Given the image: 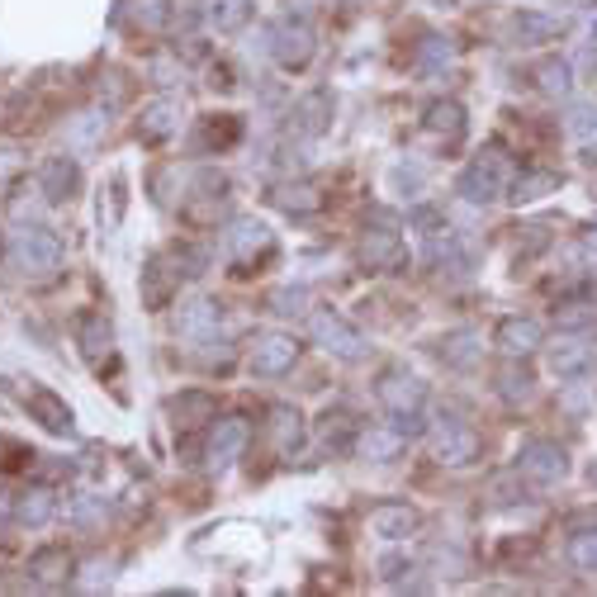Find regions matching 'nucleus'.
<instances>
[{"label": "nucleus", "mask_w": 597, "mask_h": 597, "mask_svg": "<svg viewBox=\"0 0 597 597\" xmlns=\"http://www.w3.org/2000/svg\"><path fill=\"white\" fill-rule=\"evenodd\" d=\"M214 327H218V304H209V299H199V304H190L181 313L185 337H204V332H214Z\"/></svg>", "instance_id": "nucleus-40"}, {"label": "nucleus", "mask_w": 597, "mask_h": 597, "mask_svg": "<svg viewBox=\"0 0 597 597\" xmlns=\"http://www.w3.org/2000/svg\"><path fill=\"white\" fill-rule=\"evenodd\" d=\"M313 53H318V38H313V29L304 19H280L271 29V57L285 72H304L313 62Z\"/></svg>", "instance_id": "nucleus-3"}, {"label": "nucleus", "mask_w": 597, "mask_h": 597, "mask_svg": "<svg viewBox=\"0 0 597 597\" xmlns=\"http://www.w3.org/2000/svg\"><path fill=\"white\" fill-rule=\"evenodd\" d=\"M171 261H176V271L181 275H199L204 266H209V252H204V247H181Z\"/></svg>", "instance_id": "nucleus-43"}, {"label": "nucleus", "mask_w": 597, "mask_h": 597, "mask_svg": "<svg viewBox=\"0 0 597 597\" xmlns=\"http://www.w3.org/2000/svg\"><path fill=\"white\" fill-rule=\"evenodd\" d=\"M451 57H455V48L446 43V38H422V48H417V72H427V76L446 72Z\"/></svg>", "instance_id": "nucleus-38"}, {"label": "nucleus", "mask_w": 597, "mask_h": 597, "mask_svg": "<svg viewBox=\"0 0 597 597\" xmlns=\"http://www.w3.org/2000/svg\"><path fill=\"white\" fill-rule=\"evenodd\" d=\"M247 441H252V427L242 422V417H223V422H214V432H209V446H204V455H209V465H233L237 455L247 451Z\"/></svg>", "instance_id": "nucleus-14"}, {"label": "nucleus", "mask_w": 597, "mask_h": 597, "mask_svg": "<svg viewBox=\"0 0 597 597\" xmlns=\"http://www.w3.org/2000/svg\"><path fill=\"white\" fill-rule=\"evenodd\" d=\"M53 512H57V498L48 489H29L15 503V517L24 526H48V522H53Z\"/></svg>", "instance_id": "nucleus-32"}, {"label": "nucleus", "mask_w": 597, "mask_h": 597, "mask_svg": "<svg viewBox=\"0 0 597 597\" xmlns=\"http://www.w3.org/2000/svg\"><path fill=\"white\" fill-rule=\"evenodd\" d=\"M517 474H526V479L541 484V489L564 484V474H569V455H564V446H555V441H526L522 451H517Z\"/></svg>", "instance_id": "nucleus-6"}, {"label": "nucleus", "mask_w": 597, "mask_h": 597, "mask_svg": "<svg viewBox=\"0 0 597 597\" xmlns=\"http://www.w3.org/2000/svg\"><path fill=\"white\" fill-rule=\"evenodd\" d=\"M275 204L285 209V214H294V218H308V214H323V190L318 185H308V181H285V185H275Z\"/></svg>", "instance_id": "nucleus-25"}, {"label": "nucleus", "mask_w": 597, "mask_h": 597, "mask_svg": "<svg viewBox=\"0 0 597 597\" xmlns=\"http://www.w3.org/2000/svg\"><path fill=\"white\" fill-rule=\"evenodd\" d=\"M417 507L413 503H380L375 512H370V531L380 536V541H408L417 531Z\"/></svg>", "instance_id": "nucleus-18"}, {"label": "nucleus", "mask_w": 597, "mask_h": 597, "mask_svg": "<svg viewBox=\"0 0 597 597\" xmlns=\"http://www.w3.org/2000/svg\"><path fill=\"white\" fill-rule=\"evenodd\" d=\"M176 261H166V256H152L143 271V304L147 308H166L171 304V294L181 285V271H171Z\"/></svg>", "instance_id": "nucleus-22"}, {"label": "nucleus", "mask_w": 597, "mask_h": 597, "mask_svg": "<svg viewBox=\"0 0 597 597\" xmlns=\"http://www.w3.org/2000/svg\"><path fill=\"white\" fill-rule=\"evenodd\" d=\"M105 91H109V105H119V100H124V76L109 72L105 81H100V95H105Z\"/></svg>", "instance_id": "nucleus-46"}, {"label": "nucleus", "mask_w": 597, "mask_h": 597, "mask_svg": "<svg viewBox=\"0 0 597 597\" xmlns=\"http://www.w3.org/2000/svg\"><path fill=\"white\" fill-rule=\"evenodd\" d=\"M209 19H214L223 34H237V29L252 19V5H247V0H214V5H209Z\"/></svg>", "instance_id": "nucleus-39"}, {"label": "nucleus", "mask_w": 597, "mask_h": 597, "mask_svg": "<svg viewBox=\"0 0 597 597\" xmlns=\"http://www.w3.org/2000/svg\"><path fill=\"white\" fill-rule=\"evenodd\" d=\"M318 436H323L327 455H346V451H356V436H361V427H356V417L346 413V408H327Z\"/></svg>", "instance_id": "nucleus-26"}, {"label": "nucleus", "mask_w": 597, "mask_h": 597, "mask_svg": "<svg viewBox=\"0 0 597 597\" xmlns=\"http://www.w3.org/2000/svg\"><path fill=\"white\" fill-rule=\"evenodd\" d=\"M422 124H427V133H432V138L460 143V138H465V109L455 105V100H432V105H427V119H422Z\"/></svg>", "instance_id": "nucleus-28"}, {"label": "nucleus", "mask_w": 597, "mask_h": 597, "mask_svg": "<svg viewBox=\"0 0 597 597\" xmlns=\"http://www.w3.org/2000/svg\"><path fill=\"white\" fill-rule=\"evenodd\" d=\"M76 342L86 351V361H100L114 351V327H109L105 313H81L76 318Z\"/></svg>", "instance_id": "nucleus-27"}, {"label": "nucleus", "mask_w": 597, "mask_h": 597, "mask_svg": "<svg viewBox=\"0 0 597 597\" xmlns=\"http://www.w3.org/2000/svg\"><path fill=\"white\" fill-rule=\"evenodd\" d=\"M408 218H413L417 228H432V237H436V233H446V218L436 214V209H427V204H422V209H413Z\"/></svg>", "instance_id": "nucleus-45"}, {"label": "nucleus", "mask_w": 597, "mask_h": 597, "mask_svg": "<svg viewBox=\"0 0 597 597\" xmlns=\"http://www.w3.org/2000/svg\"><path fill=\"white\" fill-rule=\"evenodd\" d=\"M569 564L583 569V574H597V526L588 531H574L569 536Z\"/></svg>", "instance_id": "nucleus-37"}, {"label": "nucleus", "mask_w": 597, "mask_h": 597, "mask_svg": "<svg viewBox=\"0 0 597 597\" xmlns=\"http://www.w3.org/2000/svg\"><path fill=\"white\" fill-rule=\"evenodd\" d=\"M337 5H370V0H337Z\"/></svg>", "instance_id": "nucleus-49"}, {"label": "nucleus", "mask_w": 597, "mask_h": 597, "mask_svg": "<svg viewBox=\"0 0 597 597\" xmlns=\"http://www.w3.org/2000/svg\"><path fill=\"white\" fill-rule=\"evenodd\" d=\"M432 451L441 465H474L479 451H484V441H479V432L465 427L460 417L441 413V422H436V432H432Z\"/></svg>", "instance_id": "nucleus-4"}, {"label": "nucleus", "mask_w": 597, "mask_h": 597, "mask_svg": "<svg viewBox=\"0 0 597 597\" xmlns=\"http://www.w3.org/2000/svg\"><path fill=\"white\" fill-rule=\"evenodd\" d=\"M171 413L181 417L185 427H199V422H214V413H218V403L204 389H185L176 403H171Z\"/></svg>", "instance_id": "nucleus-31"}, {"label": "nucleus", "mask_w": 597, "mask_h": 597, "mask_svg": "<svg viewBox=\"0 0 597 597\" xmlns=\"http://www.w3.org/2000/svg\"><path fill=\"white\" fill-rule=\"evenodd\" d=\"M436 356H441V365H451V370H470V365H479V356H484V337H479L474 327L446 332V337L436 342Z\"/></svg>", "instance_id": "nucleus-20"}, {"label": "nucleus", "mask_w": 597, "mask_h": 597, "mask_svg": "<svg viewBox=\"0 0 597 597\" xmlns=\"http://www.w3.org/2000/svg\"><path fill=\"white\" fill-rule=\"evenodd\" d=\"M332 109H337V100H332V91H308L299 105H294L290 124L299 138H323L327 128H332Z\"/></svg>", "instance_id": "nucleus-16"}, {"label": "nucleus", "mask_w": 597, "mask_h": 597, "mask_svg": "<svg viewBox=\"0 0 597 597\" xmlns=\"http://www.w3.org/2000/svg\"><path fill=\"white\" fill-rule=\"evenodd\" d=\"M365 271H380V275H398L408 266V247H403V237L389 233V228H370L361 237V247H356Z\"/></svg>", "instance_id": "nucleus-8"}, {"label": "nucleus", "mask_w": 597, "mask_h": 597, "mask_svg": "<svg viewBox=\"0 0 597 597\" xmlns=\"http://www.w3.org/2000/svg\"><path fill=\"white\" fill-rule=\"evenodd\" d=\"M569 133L583 138V143H593V138H597V105H588V100L574 105V114H569Z\"/></svg>", "instance_id": "nucleus-41"}, {"label": "nucleus", "mask_w": 597, "mask_h": 597, "mask_svg": "<svg viewBox=\"0 0 597 597\" xmlns=\"http://www.w3.org/2000/svg\"><path fill=\"white\" fill-rule=\"evenodd\" d=\"M237 138H242V119L237 114H214V119H204L199 147H233Z\"/></svg>", "instance_id": "nucleus-34"}, {"label": "nucleus", "mask_w": 597, "mask_h": 597, "mask_svg": "<svg viewBox=\"0 0 597 597\" xmlns=\"http://www.w3.org/2000/svg\"><path fill=\"white\" fill-rule=\"evenodd\" d=\"M389 427H398V432L413 441V436H422V413H389Z\"/></svg>", "instance_id": "nucleus-44"}, {"label": "nucleus", "mask_w": 597, "mask_h": 597, "mask_svg": "<svg viewBox=\"0 0 597 597\" xmlns=\"http://www.w3.org/2000/svg\"><path fill=\"white\" fill-rule=\"evenodd\" d=\"M128 24L143 34H162L171 24V0H128Z\"/></svg>", "instance_id": "nucleus-30"}, {"label": "nucleus", "mask_w": 597, "mask_h": 597, "mask_svg": "<svg viewBox=\"0 0 597 597\" xmlns=\"http://www.w3.org/2000/svg\"><path fill=\"white\" fill-rule=\"evenodd\" d=\"M356 451H361L365 460H375V465H389V460H398V455L408 451V436L384 422V427H370V432L356 436Z\"/></svg>", "instance_id": "nucleus-23"}, {"label": "nucleus", "mask_w": 597, "mask_h": 597, "mask_svg": "<svg viewBox=\"0 0 597 597\" xmlns=\"http://www.w3.org/2000/svg\"><path fill=\"white\" fill-rule=\"evenodd\" d=\"M100 517V503H76V522H95Z\"/></svg>", "instance_id": "nucleus-48"}, {"label": "nucleus", "mask_w": 597, "mask_h": 597, "mask_svg": "<svg viewBox=\"0 0 597 597\" xmlns=\"http://www.w3.org/2000/svg\"><path fill=\"white\" fill-rule=\"evenodd\" d=\"M304 304H308V290H294V285H285V290L271 294V313H285V318L304 313Z\"/></svg>", "instance_id": "nucleus-42"}, {"label": "nucleus", "mask_w": 597, "mask_h": 597, "mask_svg": "<svg viewBox=\"0 0 597 597\" xmlns=\"http://www.w3.org/2000/svg\"><path fill=\"white\" fill-rule=\"evenodd\" d=\"M294 361H299V342H294L290 332H261L252 342V370L256 375H266V380L290 375Z\"/></svg>", "instance_id": "nucleus-9"}, {"label": "nucleus", "mask_w": 597, "mask_h": 597, "mask_svg": "<svg viewBox=\"0 0 597 597\" xmlns=\"http://www.w3.org/2000/svg\"><path fill=\"white\" fill-rule=\"evenodd\" d=\"M380 403L389 413H422V403H427V384L408 375V370H384L380 375Z\"/></svg>", "instance_id": "nucleus-10"}, {"label": "nucleus", "mask_w": 597, "mask_h": 597, "mask_svg": "<svg viewBox=\"0 0 597 597\" xmlns=\"http://www.w3.org/2000/svg\"><path fill=\"white\" fill-rule=\"evenodd\" d=\"M271 441H275V451L285 455V460H294V455L304 451V417H299V408L275 403L271 408Z\"/></svg>", "instance_id": "nucleus-21"}, {"label": "nucleus", "mask_w": 597, "mask_h": 597, "mask_svg": "<svg viewBox=\"0 0 597 597\" xmlns=\"http://www.w3.org/2000/svg\"><path fill=\"white\" fill-rule=\"evenodd\" d=\"M228 199H233L228 176H218V171H199L195 185H190V199H185V218L199 223V228H209V223H218V214L228 209Z\"/></svg>", "instance_id": "nucleus-5"}, {"label": "nucleus", "mask_w": 597, "mask_h": 597, "mask_svg": "<svg viewBox=\"0 0 597 597\" xmlns=\"http://www.w3.org/2000/svg\"><path fill=\"white\" fill-rule=\"evenodd\" d=\"M308 327H313V342L323 346V351H332V356H342V361H361L365 356V337L346 318H337V313L323 308V313L308 318Z\"/></svg>", "instance_id": "nucleus-7"}, {"label": "nucleus", "mask_w": 597, "mask_h": 597, "mask_svg": "<svg viewBox=\"0 0 597 597\" xmlns=\"http://www.w3.org/2000/svg\"><path fill=\"white\" fill-rule=\"evenodd\" d=\"M15 171H19V152H10V147H5V152H0V181H10Z\"/></svg>", "instance_id": "nucleus-47"}, {"label": "nucleus", "mask_w": 597, "mask_h": 597, "mask_svg": "<svg viewBox=\"0 0 597 597\" xmlns=\"http://www.w3.org/2000/svg\"><path fill=\"white\" fill-rule=\"evenodd\" d=\"M512 162H507L503 147H489L479 162H470L460 171V181H455V195H465L470 204H493V199H503L512 190Z\"/></svg>", "instance_id": "nucleus-2"}, {"label": "nucleus", "mask_w": 597, "mask_h": 597, "mask_svg": "<svg viewBox=\"0 0 597 597\" xmlns=\"http://www.w3.org/2000/svg\"><path fill=\"white\" fill-rule=\"evenodd\" d=\"M271 247H275V237L261 218H237L233 233H228V256H233V266H252L256 256H266Z\"/></svg>", "instance_id": "nucleus-13"}, {"label": "nucleus", "mask_w": 597, "mask_h": 597, "mask_svg": "<svg viewBox=\"0 0 597 597\" xmlns=\"http://www.w3.org/2000/svg\"><path fill=\"white\" fill-rule=\"evenodd\" d=\"M512 29H517V38H522V43H550V38L564 34V19L541 15V10H522V15L512 19Z\"/></svg>", "instance_id": "nucleus-29"}, {"label": "nucleus", "mask_w": 597, "mask_h": 597, "mask_svg": "<svg viewBox=\"0 0 597 597\" xmlns=\"http://www.w3.org/2000/svg\"><path fill=\"white\" fill-rule=\"evenodd\" d=\"M593 365H597L593 337H560V342L550 346V370H555L560 380H583Z\"/></svg>", "instance_id": "nucleus-12"}, {"label": "nucleus", "mask_w": 597, "mask_h": 597, "mask_svg": "<svg viewBox=\"0 0 597 597\" xmlns=\"http://www.w3.org/2000/svg\"><path fill=\"white\" fill-rule=\"evenodd\" d=\"M536 86H541L545 95H569V86H574V67H569L564 57H545L541 67H536Z\"/></svg>", "instance_id": "nucleus-33"}, {"label": "nucleus", "mask_w": 597, "mask_h": 597, "mask_svg": "<svg viewBox=\"0 0 597 597\" xmlns=\"http://www.w3.org/2000/svg\"><path fill=\"white\" fill-rule=\"evenodd\" d=\"M29 413H34V422H43L48 432H72V408H67V398H57L53 389H29Z\"/></svg>", "instance_id": "nucleus-24"}, {"label": "nucleus", "mask_w": 597, "mask_h": 597, "mask_svg": "<svg viewBox=\"0 0 597 597\" xmlns=\"http://www.w3.org/2000/svg\"><path fill=\"white\" fill-rule=\"evenodd\" d=\"M588 479H593V484H597V460H593V470H588Z\"/></svg>", "instance_id": "nucleus-50"}, {"label": "nucleus", "mask_w": 597, "mask_h": 597, "mask_svg": "<svg viewBox=\"0 0 597 597\" xmlns=\"http://www.w3.org/2000/svg\"><path fill=\"white\" fill-rule=\"evenodd\" d=\"M181 119H185V105L181 100H171V95H162V100H152V105L143 109L138 138H143V143H166V138L181 133Z\"/></svg>", "instance_id": "nucleus-15"}, {"label": "nucleus", "mask_w": 597, "mask_h": 597, "mask_svg": "<svg viewBox=\"0 0 597 597\" xmlns=\"http://www.w3.org/2000/svg\"><path fill=\"white\" fill-rule=\"evenodd\" d=\"M72 569H76V560H72V550H67V545H43V550L29 555V579L43 583V588L67 583V579H72Z\"/></svg>", "instance_id": "nucleus-19"}, {"label": "nucleus", "mask_w": 597, "mask_h": 597, "mask_svg": "<svg viewBox=\"0 0 597 597\" xmlns=\"http://www.w3.org/2000/svg\"><path fill=\"white\" fill-rule=\"evenodd\" d=\"M555 185H560V176H555V171H517V176H512V199H517V204H526V199L550 195Z\"/></svg>", "instance_id": "nucleus-35"}, {"label": "nucleus", "mask_w": 597, "mask_h": 597, "mask_svg": "<svg viewBox=\"0 0 597 597\" xmlns=\"http://www.w3.org/2000/svg\"><path fill=\"white\" fill-rule=\"evenodd\" d=\"M76 185H81V166L72 157H48L43 171H38V195L48 204H67L76 195Z\"/></svg>", "instance_id": "nucleus-17"}, {"label": "nucleus", "mask_w": 597, "mask_h": 597, "mask_svg": "<svg viewBox=\"0 0 597 597\" xmlns=\"http://www.w3.org/2000/svg\"><path fill=\"white\" fill-rule=\"evenodd\" d=\"M10 266H15L24 280H34V285H48V280H57V271H62V242H57V233H48V228H15L10 233Z\"/></svg>", "instance_id": "nucleus-1"}, {"label": "nucleus", "mask_w": 597, "mask_h": 597, "mask_svg": "<svg viewBox=\"0 0 597 597\" xmlns=\"http://www.w3.org/2000/svg\"><path fill=\"white\" fill-rule=\"evenodd\" d=\"M541 342H545V332H541V323L536 318H503L498 323V332H493V346L503 351L507 361H526L531 351H541Z\"/></svg>", "instance_id": "nucleus-11"}, {"label": "nucleus", "mask_w": 597, "mask_h": 597, "mask_svg": "<svg viewBox=\"0 0 597 597\" xmlns=\"http://www.w3.org/2000/svg\"><path fill=\"white\" fill-rule=\"evenodd\" d=\"M531 394H536V380H531L526 370L507 365L503 375H498V398H503V403H531Z\"/></svg>", "instance_id": "nucleus-36"}]
</instances>
